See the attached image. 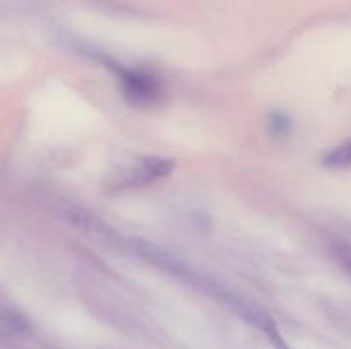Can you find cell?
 <instances>
[{"label":"cell","instance_id":"4","mask_svg":"<svg viewBox=\"0 0 351 349\" xmlns=\"http://www.w3.org/2000/svg\"><path fill=\"white\" fill-rule=\"evenodd\" d=\"M322 164L332 170H345V168H351V140L350 142L336 146L335 149L329 151L322 159Z\"/></svg>","mask_w":351,"mask_h":349},{"label":"cell","instance_id":"2","mask_svg":"<svg viewBox=\"0 0 351 349\" xmlns=\"http://www.w3.org/2000/svg\"><path fill=\"white\" fill-rule=\"evenodd\" d=\"M120 86L127 101L137 106L153 105L161 96L160 82L143 70L120 68Z\"/></svg>","mask_w":351,"mask_h":349},{"label":"cell","instance_id":"1","mask_svg":"<svg viewBox=\"0 0 351 349\" xmlns=\"http://www.w3.org/2000/svg\"><path fill=\"white\" fill-rule=\"evenodd\" d=\"M175 163L165 157H144L137 161L134 166L127 168L122 173L117 174L115 180L110 181V187L113 188H137L144 187L147 183H153L154 180L168 177L173 171Z\"/></svg>","mask_w":351,"mask_h":349},{"label":"cell","instance_id":"3","mask_svg":"<svg viewBox=\"0 0 351 349\" xmlns=\"http://www.w3.org/2000/svg\"><path fill=\"white\" fill-rule=\"evenodd\" d=\"M29 320L12 308H0V337H16L27 334Z\"/></svg>","mask_w":351,"mask_h":349},{"label":"cell","instance_id":"5","mask_svg":"<svg viewBox=\"0 0 351 349\" xmlns=\"http://www.w3.org/2000/svg\"><path fill=\"white\" fill-rule=\"evenodd\" d=\"M336 257H338V260L346 267V269L351 270V246L350 245H341V243H339V245L336 246Z\"/></svg>","mask_w":351,"mask_h":349}]
</instances>
